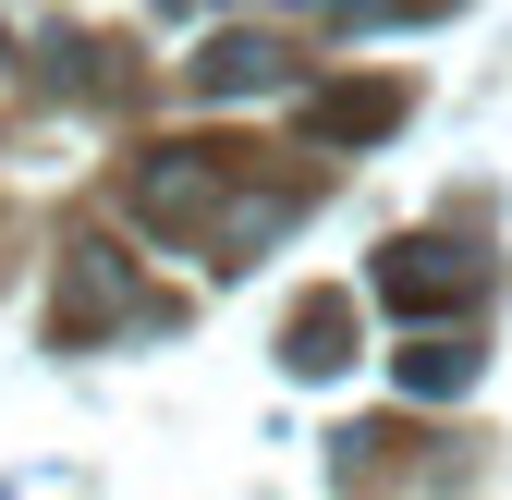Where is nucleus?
Here are the masks:
<instances>
[{"instance_id": "obj_1", "label": "nucleus", "mask_w": 512, "mask_h": 500, "mask_svg": "<svg viewBox=\"0 0 512 500\" xmlns=\"http://www.w3.org/2000/svg\"><path fill=\"white\" fill-rule=\"evenodd\" d=\"M171 305L135 293V257H122L110 232H74L61 244V293H49V342L74 354V342H110V330H159Z\"/></svg>"}, {"instance_id": "obj_2", "label": "nucleus", "mask_w": 512, "mask_h": 500, "mask_svg": "<svg viewBox=\"0 0 512 500\" xmlns=\"http://www.w3.org/2000/svg\"><path fill=\"white\" fill-rule=\"evenodd\" d=\"M232 171H244V147H220V135H171V147H147L135 159V220L147 232H220V196H232Z\"/></svg>"}, {"instance_id": "obj_3", "label": "nucleus", "mask_w": 512, "mask_h": 500, "mask_svg": "<svg viewBox=\"0 0 512 500\" xmlns=\"http://www.w3.org/2000/svg\"><path fill=\"white\" fill-rule=\"evenodd\" d=\"M476 281H488V257L476 244H452V232H403V244H378V305L391 318H452V305H476Z\"/></svg>"}, {"instance_id": "obj_4", "label": "nucleus", "mask_w": 512, "mask_h": 500, "mask_svg": "<svg viewBox=\"0 0 512 500\" xmlns=\"http://www.w3.org/2000/svg\"><path fill=\"white\" fill-rule=\"evenodd\" d=\"M281 74H293V61H281V37H269V25H220L196 61H183V86H196V98H269Z\"/></svg>"}, {"instance_id": "obj_5", "label": "nucleus", "mask_w": 512, "mask_h": 500, "mask_svg": "<svg viewBox=\"0 0 512 500\" xmlns=\"http://www.w3.org/2000/svg\"><path fill=\"white\" fill-rule=\"evenodd\" d=\"M281 366H293V379H342V366H354V293H305L281 318Z\"/></svg>"}, {"instance_id": "obj_6", "label": "nucleus", "mask_w": 512, "mask_h": 500, "mask_svg": "<svg viewBox=\"0 0 512 500\" xmlns=\"http://www.w3.org/2000/svg\"><path fill=\"white\" fill-rule=\"evenodd\" d=\"M403 122V86H317L305 98V147H378Z\"/></svg>"}, {"instance_id": "obj_7", "label": "nucleus", "mask_w": 512, "mask_h": 500, "mask_svg": "<svg viewBox=\"0 0 512 500\" xmlns=\"http://www.w3.org/2000/svg\"><path fill=\"white\" fill-rule=\"evenodd\" d=\"M476 366H488L476 342H452V330H415V342L391 354V379H403L415 403H464V391H476Z\"/></svg>"}, {"instance_id": "obj_8", "label": "nucleus", "mask_w": 512, "mask_h": 500, "mask_svg": "<svg viewBox=\"0 0 512 500\" xmlns=\"http://www.w3.org/2000/svg\"><path fill=\"white\" fill-rule=\"evenodd\" d=\"M293 208H305V196H232V208H220V232H208V269H244V257H256V244H269Z\"/></svg>"}, {"instance_id": "obj_9", "label": "nucleus", "mask_w": 512, "mask_h": 500, "mask_svg": "<svg viewBox=\"0 0 512 500\" xmlns=\"http://www.w3.org/2000/svg\"><path fill=\"white\" fill-rule=\"evenodd\" d=\"M0 74H13V25H0Z\"/></svg>"}]
</instances>
